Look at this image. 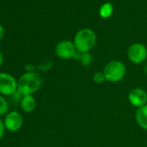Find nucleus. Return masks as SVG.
Wrapping results in <instances>:
<instances>
[{
  "label": "nucleus",
  "mask_w": 147,
  "mask_h": 147,
  "mask_svg": "<svg viewBox=\"0 0 147 147\" xmlns=\"http://www.w3.org/2000/svg\"><path fill=\"white\" fill-rule=\"evenodd\" d=\"M4 123H5V129H7L8 131L11 132H15L18 131L23 125V123H24L23 116L21 115L20 113L17 111L9 112L5 115Z\"/></svg>",
  "instance_id": "nucleus-7"
},
{
  "label": "nucleus",
  "mask_w": 147,
  "mask_h": 147,
  "mask_svg": "<svg viewBox=\"0 0 147 147\" xmlns=\"http://www.w3.org/2000/svg\"><path fill=\"white\" fill-rule=\"evenodd\" d=\"M103 73L106 77V81L112 83H116L124 79L126 73V67L122 61L113 60L105 65Z\"/></svg>",
  "instance_id": "nucleus-3"
},
{
  "label": "nucleus",
  "mask_w": 147,
  "mask_h": 147,
  "mask_svg": "<svg viewBox=\"0 0 147 147\" xmlns=\"http://www.w3.org/2000/svg\"><path fill=\"white\" fill-rule=\"evenodd\" d=\"M127 56L132 63L140 64L147 58V49L142 43H134L129 47Z\"/></svg>",
  "instance_id": "nucleus-6"
},
{
  "label": "nucleus",
  "mask_w": 147,
  "mask_h": 147,
  "mask_svg": "<svg viewBox=\"0 0 147 147\" xmlns=\"http://www.w3.org/2000/svg\"><path fill=\"white\" fill-rule=\"evenodd\" d=\"M56 55L62 60L75 59L78 51L76 50L74 42L68 40H63L60 42L55 48Z\"/></svg>",
  "instance_id": "nucleus-5"
},
{
  "label": "nucleus",
  "mask_w": 147,
  "mask_h": 147,
  "mask_svg": "<svg viewBox=\"0 0 147 147\" xmlns=\"http://www.w3.org/2000/svg\"><path fill=\"white\" fill-rule=\"evenodd\" d=\"M21 108L25 113H31L36 107V101L32 95H24L21 99Z\"/></svg>",
  "instance_id": "nucleus-10"
},
{
  "label": "nucleus",
  "mask_w": 147,
  "mask_h": 147,
  "mask_svg": "<svg viewBox=\"0 0 147 147\" xmlns=\"http://www.w3.org/2000/svg\"><path fill=\"white\" fill-rule=\"evenodd\" d=\"M93 82L96 84H102L106 81V77L103 71L102 72H95L93 76Z\"/></svg>",
  "instance_id": "nucleus-14"
},
{
  "label": "nucleus",
  "mask_w": 147,
  "mask_h": 147,
  "mask_svg": "<svg viewBox=\"0 0 147 147\" xmlns=\"http://www.w3.org/2000/svg\"><path fill=\"white\" fill-rule=\"evenodd\" d=\"M2 63H3V55H2L1 51H0V67H1Z\"/></svg>",
  "instance_id": "nucleus-17"
},
{
  "label": "nucleus",
  "mask_w": 147,
  "mask_h": 147,
  "mask_svg": "<svg viewBox=\"0 0 147 147\" xmlns=\"http://www.w3.org/2000/svg\"><path fill=\"white\" fill-rule=\"evenodd\" d=\"M18 81L8 73H0V94L10 96L18 92Z\"/></svg>",
  "instance_id": "nucleus-4"
},
{
  "label": "nucleus",
  "mask_w": 147,
  "mask_h": 147,
  "mask_svg": "<svg viewBox=\"0 0 147 147\" xmlns=\"http://www.w3.org/2000/svg\"><path fill=\"white\" fill-rule=\"evenodd\" d=\"M4 34H5V29L0 25V40H1L4 36Z\"/></svg>",
  "instance_id": "nucleus-16"
},
{
  "label": "nucleus",
  "mask_w": 147,
  "mask_h": 147,
  "mask_svg": "<svg viewBox=\"0 0 147 147\" xmlns=\"http://www.w3.org/2000/svg\"><path fill=\"white\" fill-rule=\"evenodd\" d=\"M96 41L97 37L94 30L90 29H82L76 33L74 38V44L78 52L89 53L95 46Z\"/></svg>",
  "instance_id": "nucleus-2"
},
{
  "label": "nucleus",
  "mask_w": 147,
  "mask_h": 147,
  "mask_svg": "<svg viewBox=\"0 0 147 147\" xmlns=\"http://www.w3.org/2000/svg\"><path fill=\"white\" fill-rule=\"evenodd\" d=\"M113 7L111 3H105L100 8V15L103 18H108L112 16Z\"/></svg>",
  "instance_id": "nucleus-11"
},
{
  "label": "nucleus",
  "mask_w": 147,
  "mask_h": 147,
  "mask_svg": "<svg viewBox=\"0 0 147 147\" xmlns=\"http://www.w3.org/2000/svg\"><path fill=\"white\" fill-rule=\"evenodd\" d=\"M42 85V78L38 73L29 71L21 76L18 82V91L23 95H32L39 90Z\"/></svg>",
  "instance_id": "nucleus-1"
},
{
  "label": "nucleus",
  "mask_w": 147,
  "mask_h": 147,
  "mask_svg": "<svg viewBox=\"0 0 147 147\" xmlns=\"http://www.w3.org/2000/svg\"><path fill=\"white\" fill-rule=\"evenodd\" d=\"M8 110H9V105L7 100L3 96L0 95V116L7 114Z\"/></svg>",
  "instance_id": "nucleus-13"
},
{
  "label": "nucleus",
  "mask_w": 147,
  "mask_h": 147,
  "mask_svg": "<svg viewBox=\"0 0 147 147\" xmlns=\"http://www.w3.org/2000/svg\"><path fill=\"white\" fill-rule=\"evenodd\" d=\"M75 59H78L81 61V63L85 67L89 66L90 64H92V61H93L92 55L89 53H80V52H78Z\"/></svg>",
  "instance_id": "nucleus-12"
},
{
  "label": "nucleus",
  "mask_w": 147,
  "mask_h": 147,
  "mask_svg": "<svg viewBox=\"0 0 147 147\" xmlns=\"http://www.w3.org/2000/svg\"><path fill=\"white\" fill-rule=\"evenodd\" d=\"M135 119L138 125L142 129L147 131V104L137 109Z\"/></svg>",
  "instance_id": "nucleus-9"
},
{
  "label": "nucleus",
  "mask_w": 147,
  "mask_h": 147,
  "mask_svg": "<svg viewBox=\"0 0 147 147\" xmlns=\"http://www.w3.org/2000/svg\"><path fill=\"white\" fill-rule=\"evenodd\" d=\"M128 100L131 105L139 108L147 104V93L143 88H135L129 92Z\"/></svg>",
  "instance_id": "nucleus-8"
},
{
  "label": "nucleus",
  "mask_w": 147,
  "mask_h": 147,
  "mask_svg": "<svg viewBox=\"0 0 147 147\" xmlns=\"http://www.w3.org/2000/svg\"><path fill=\"white\" fill-rule=\"evenodd\" d=\"M5 123L1 119H0V139H1L3 138V136L5 135Z\"/></svg>",
  "instance_id": "nucleus-15"
}]
</instances>
